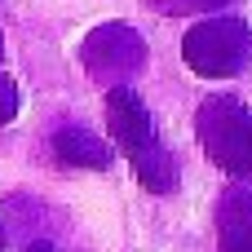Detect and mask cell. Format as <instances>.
<instances>
[{
    "mask_svg": "<svg viewBox=\"0 0 252 252\" xmlns=\"http://www.w3.org/2000/svg\"><path fill=\"white\" fill-rule=\"evenodd\" d=\"M248 44H252L248 27H239L230 18L226 22H204L186 35V62L204 75H230L248 62Z\"/></svg>",
    "mask_w": 252,
    "mask_h": 252,
    "instance_id": "cell-1",
    "label": "cell"
},
{
    "mask_svg": "<svg viewBox=\"0 0 252 252\" xmlns=\"http://www.w3.org/2000/svg\"><path fill=\"white\" fill-rule=\"evenodd\" d=\"M111 128H115L120 146H124L133 159H142V155L151 151V120H146V106H142L128 89H115V93H111Z\"/></svg>",
    "mask_w": 252,
    "mask_h": 252,
    "instance_id": "cell-2",
    "label": "cell"
}]
</instances>
